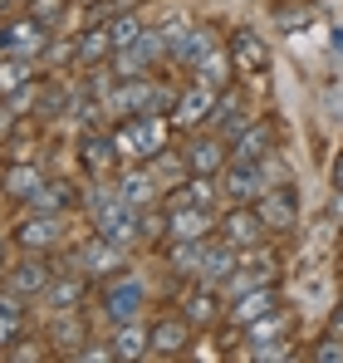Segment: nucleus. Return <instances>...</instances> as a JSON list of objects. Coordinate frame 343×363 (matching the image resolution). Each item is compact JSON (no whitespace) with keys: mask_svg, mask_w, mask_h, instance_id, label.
<instances>
[{"mask_svg":"<svg viewBox=\"0 0 343 363\" xmlns=\"http://www.w3.org/2000/svg\"><path fill=\"white\" fill-rule=\"evenodd\" d=\"M0 255H5V245H0Z\"/></svg>","mask_w":343,"mask_h":363,"instance_id":"a19ab883","label":"nucleus"},{"mask_svg":"<svg viewBox=\"0 0 343 363\" xmlns=\"http://www.w3.org/2000/svg\"><path fill=\"white\" fill-rule=\"evenodd\" d=\"M211 50H216V35H211L206 25H191V30H186V40L176 45V55H172V60H176V64H186V69H196V64L206 60Z\"/></svg>","mask_w":343,"mask_h":363,"instance_id":"a878e982","label":"nucleus"},{"mask_svg":"<svg viewBox=\"0 0 343 363\" xmlns=\"http://www.w3.org/2000/svg\"><path fill=\"white\" fill-rule=\"evenodd\" d=\"M84 295H89V275L79 270V275H64V280H55V285L45 290V304H50L55 314H74V309L84 304Z\"/></svg>","mask_w":343,"mask_h":363,"instance_id":"a211bd4d","label":"nucleus"},{"mask_svg":"<svg viewBox=\"0 0 343 363\" xmlns=\"http://www.w3.org/2000/svg\"><path fill=\"white\" fill-rule=\"evenodd\" d=\"M167 260H172V270H176V275H201V260H206V241H172Z\"/></svg>","mask_w":343,"mask_h":363,"instance_id":"cd10ccee","label":"nucleus"},{"mask_svg":"<svg viewBox=\"0 0 343 363\" xmlns=\"http://www.w3.org/2000/svg\"><path fill=\"white\" fill-rule=\"evenodd\" d=\"M79 270L84 275H99V280H113L118 270H123V245H113V241H103L99 231H94V241L89 245H79Z\"/></svg>","mask_w":343,"mask_h":363,"instance_id":"1a4fd4ad","label":"nucleus"},{"mask_svg":"<svg viewBox=\"0 0 343 363\" xmlns=\"http://www.w3.org/2000/svg\"><path fill=\"white\" fill-rule=\"evenodd\" d=\"M255 211H260V221H265L270 236H289V231L299 226V201H294L289 186H280V191H260Z\"/></svg>","mask_w":343,"mask_h":363,"instance_id":"39448f33","label":"nucleus"},{"mask_svg":"<svg viewBox=\"0 0 343 363\" xmlns=\"http://www.w3.org/2000/svg\"><path fill=\"white\" fill-rule=\"evenodd\" d=\"M79 157H84V167L94 172V177H103L108 167H113V138H103V133H84L79 138Z\"/></svg>","mask_w":343,"mask_h":363,"instance_id":"5701e85b","label":"nucleus"},{"mask_svg":"<svg viewBox=\"0 0 343 363\" xmlns=\"http://www.w3.org/2000/svg\"><path fill=\"white\" fill-rule=\"evenodd\" d=\"M64 10H69V0H30V5H25V15L40 20L45 30H59V25H64Z\"/></svg>","mask_w":343,"mask_h":363,"instance_id":"2f4dec72","label":"nucleus"},{"mask_svg":"<svg viewBox=\"0 0 343 363\" xmlns=\"http://www.w3.org/2000/svg\"><path fill=\"white\" fill-rule=\"evenodd\" d=\"M50 339L69 349L74 339H84V329H79V319H69V314H59V324H55V329H50Z\"/></svg>","mask_w":343,"mask_h":363,"instance_id":"e433bc0d","label":"nucleus"},{"mask_svg":"<svg viewBox=\"0 0 343 363\" xmlns=\"http://www.w3.org/2000/svg\"><path fill=\"white\" fill-rule=\"evenodd\" d=\"M186 344H191V319L186 314H162L152 324V354L147 359H176V354H186Z\"/></svg>","mask_w":343,"mask_h":363,"instance_id":"423d86ee","label":"nucleus"},{"mask_svg":"<svg viewBox=\"0 0 343 363\" xmlns=\"http://www.w3.org/2000/svg\"><path fill=\"white\" fill-rule=\"evenodd\" d=\"M59 236H64V226H59V216H50V211L15 226V245H25V250H50V245H59Z\"/></svg>","mask_w":343,"mask_h":363,"instance_id":"4468645a","label":"nucleus"},{"mask_svg":"<svg viewBox=\"0 0 343 363\" xmlns=\"http://www.w3.org/2000/svg\"><path fill=\"white\" fill-rule=\"evenodd\" d=\"M108 35H113V45L123 50V45H133V40L142 35V20H137V15H118L113 25H108Z\"/></svg>","mask_w":343,"mask_h":363,"instance_id":"72a5a7b5","label":"nucleus"},{"mask_svg":"<svg viewBox=\"0 0 343 363\" xmlns=\"http://www.w3.org/2000/svg\"><path fill=\"white\" fill-rule=\"evenodd\" d=\"M181 162H186V172H221L226 167V147L216 143V138H191L186 147H181Z\"/></svg>","mask_w":343,"mask_h":363,"instance_id":"dca6fc26","label":"nucleus"},{"mask_svg":"<svg viewBox=\"0 0 343 363\" xmlns=\"http://www.w3.org/2000/svg\"><path fill=\"white\" fill-rule=\"evenodd\" d=\"M260 191H270L265 186V177H260V162H230L226 167V196L230 201H245V206H255L260 201Z\"/></svg>","mask_w":343,"mask_h":363,"instance_id":"9b49d317","label":"nucleus"},{"mask_svg":"<svg viewBox=\"0 0 343 363\" xmlns=\"http://www.w3.org/2000/svg\"><path fill=\"white\" fill-rule=\"evenodd\" d=\"M275 309V290L270 285H255V290H245V295H235V304H230V324H255L260 314H270Z\"/></svg>","mask_w":343,"mask_h":363,"instance_id":"412c9836","label":"nucleus"},{"mask_svg":"<svg viewBox=\"0 0 343 363\" xmlns=\"http://www.w3.org/2000/svg\"><path fill=\"white\" fill-rule=\"evenodd\" d=\"M50 285H55V265H45V260H25L10 270V290H20V295H45Z\"/></svg>","mask_w":343,"mask_h":363,"instance_id":"4be33fe9","label":"nucleus"},{"mask_svg":"<svg viewBox=\"0 0 343 363\" xmlns=\"http://www.w3.org/2000/svg\"><path fill=\"white\" fill-rule=\"evenodd\" d=\"M142 300H147V290L128 275V280H108V290H103V314L113 319V324H128V319H137V309H142Z\"/></svg>","mask_w":343,"mask_h":363,"instance_id":"6e6552de","label":"nucleus"},{"mask_svg":"<svg viewBox=\"0 0 343 363\" xmlns=\"http://www.w3.org/2000/svg\"><path fill=\"white\" fill-rule=\"evenodd\" d=\"M0 186H5V196H15V201H30V196L45 186V172H40L35 162H10V167L0 172Z\"/></svg>","mask_w":343,"mask_h":363,"instance_id":"aec40b11","label":"nucleus"},{"mask_svg":"<svg viewBox=\"0 0 343 363\" xmlns=\"http://www.w3.org/2000/svg\"><path fill=\"white\" fill-rule=\"evenodd\" d=\"M216 226L211 206H167V236L172 241H206Z\"/></svg>","mask_w":343,"mask_h":363,"instance_id":"9d476101","label":"nucleus"},{"mask_svg":"<svg viewBox=\"0 0 343 363\" xmlns=\"http://www.w3.org/2000/svg\"><path fill=\"white\" fill-rule=\"evenodd\" d=\"M30 206H40V211L59 216V211H69V206H74V186H64V182H45V186L30 196Z\"/></svg>","mask_w":343,"mask_h":363,"instance_id":"c85d7f7f","label":"nucleus"},{"mask_svg":"<svg viewBox=\"0 0 343 363\" xmlns=\"http://www.w3.org/2000/svg\"><path fill=\"white\" fill-rule=\"evenodd\" d=\"M152 354V329H142L137 319H128V324H118L113 334V359L118 363H137Z\"/></svg>","mask_w":343,"mask_h":363,"instance_id":"2eb2a0df","label":"nucleus"},{"mask_svg":"<svg viewBox=\"0 0 343 363\" xmlns=\"http://www.w3.org/2000/svg\"><path fill=\"white\" fill-rule=\"evenodd\" d=\"M50 50V30L30 15L20 20H0V55H15V60H35Z\"/></svg>","mask_w":343,"mask_h":363,"instance_id":"7ed1b4c3","label":"nucleus"},{"mask_svg":"<svg viewBox=\"0 0 343 363\" xmlns=\"http://www.w3.org/2000/svg\"><path fill=\"white\" fill-rule=\"evenodd\" d=\"M265 236H270V231H265L260 211H255V206H245V201H235L226 216H221V241L235 245V250H255Z\"/></svg>","mask_w":343,"mask_h":363,"instance_id":"20e7f679","label":"nucleus"},{"mask_svg":"<svg viewBox=\"0 0 343 363\" xmlns=\"http://www.w3.org/2000/svg\"><path fill=\"white\" fill-rule=\"evenodd\" d=\"M118 196L147 211V206L157 201V177H152V167H128V172L118 177Z\"/></svg>","mask_w":343,"mask_h":363,"instance_id":"6ab92c4d","label":"nucleus"},{"mask_svg":"<svg viewBox=\"0 0 343 363\" xmlns=\"http://www.w3.org/2000/svg\"><path fill=\"white\" fill-rule=\"evenodd\" d=\"M275 138H280L275 123H250V128L235 138V157H240V162H260V157L275 152Z\"/></svg>","mask_w":343,"mask_h":363,"instance_id":"f3484780","label":"nucleus"},{"mask_svg":"<svg viewBox=\"0 0 343 363\" xmlns=\"http://www.w3.org/2000/svg\"><path fill=\"white\" fill-rule=\"evenodd\" d=\"M196 84H206L211 94H226V84H230V55L211 50L206 60L196 64Z\"/></svg>","mask_w":343,"mask_h":363,"instance_id":"bb28decb","label":"nucleus"},{"mask_svg":"<svg viewBox=\"0 0 343 363\" xmlns=\"http://www.w3.org/2000/svg\"><path fill=\"white\" fill-rule=\"evenodd\" d=\"M5 108H10L15 118H20V113H30V108H40V84H35V79H30V84H20V89L5 99Z\"/></svg>","mask_w":343,"mask_h":363,"instance_id":"473e14b6","label":"nucleus"},{"mask_svg":"<svg viewBox=\"0 0 343 363\" xmlns=\"http://www.w3.org/2000/svg\"><path fill=\"white\" fill-rule=\"evenodd\" d=\"M162 55H167V45H162V25H152V30H142L133 45L113 50V74H118V79H142Z\"/></svg>","mask_w":343,"mask_h":363,"instance_id":"f03ea898","label":"nucleus"},{"mask_svg":"<svg viewBox=\"0 0 343 363\" xmlns=\"http://www.w3.org/2000/svg\"><path fill=\"white\" fill-rule=\"evenodd\" d=\"M275 15H280V25H285V30H299V25H309V15H314V10H309L304 0H285Z\"/></svg>","mask_w":343,"mask_h":363,"instance_id":"f704fd0d","label":"nucleus"},{"mask_svg":"<svg viewBox=\"0 0 343 363\" xmlns=\"http://www.w3.org/2000/svg\"><path fill=\"white\" fill-rule=\"evenodd\" d=\"M113 35H108V25H94V30H84L79 40H74V60H79V69H99V64L113 60Z\"/></svg>","mask_w":343,"mask_h":363,"instance_id":"f8f14e48","label":"nucleus"},{"mask_svg":"<svg viewBox=\"0 0 343 363\" xmlns=\"http://www.w3.org/2000/svg\"><path fill=\"white\" fill-rule=\"evenodd\" d=\"M235 260H240V250L235 245H206V260H201V285H221V280H230V270H235Z\"/></svg>","mask_w":343,"mask_h":363,"instance_id":"b1692460","label":"nucleus"},{"mask_svg":"<svg viewBox=\"0 0 343 363\" xmlns=\"http://www.w3.org/2000/svg\"><path fill=\"white\" fill-rule=\"evenodd\" d=\"M334 186L343 191V152H339V162H334Z\"/></svg>","mask_w":343,"mask_h":363,"instance_id":"58836bf2","label":"nucleus"},{"mask_svg":"<svg viewBox=\"0 0 343 363\" xmlns=\"http://www.w3.org/2000/svg\"><path fill=\"white\" fill-rule=\"evenodd\" d=\"M79 359H89V363H103V359H113V344L103 349V344H94V349H79Z\"/></svg>","mask_w":343,"mask_h":363,"instance_id":"4c0bfd02","label":"nucleus"},{"mask_svg":"<svg viewBox=\"0 0 343 363\" xmlns=\"http://www.w3.org/2000/svg\"><path fill=\"white\" fill-rule=\"evenodd\" d=\"M211 108H216V94H211L206 84H196V89L176 94V108H172V118L181 123V128H196V123H211Z\"/></svg>","mask_w":343,"mask_h":363,"instance_id":"ddd939ff","label":"nucleus"},{"mask_svg":"<svg viewBox=\"0 0 343 363\" xmlns=\"http://www.w3.org/2000/svg\"><path fill=\"white\" fill-rule=\"evenodd\" d=\"M20 329H25V295L10 290V295H0V349L20 344Z\"/></svg>","mask_w":343,"mask_h":363,"instance_id":"393cba45","label":"nucleus"},{"mask_svg":"<svg viewBox=\"0 0 343 363\" xmlns=\"http://www.w3.org/2000/svg\"><path fill=\"white\" fill-rule=\"evenodd\" d=\"M35 79V69H30V60H15V55H5L0 60V99H10L20 84H30Z\"/></svg>","mask_w":343,"mask_h":363,"instance_id":"7c9ffc66","label":"nucleus"},{"mask_svg":"<svg viewBox=\"0 0 343 363\" xmlns=\"http://www.w3.org/2000/svg\"><path fill=\"white\" fill-rule=\"evenodd\" d=\"M186 319H191V324H216V319H221V304H216V295H211V285L191 290V300H186Z\"/></svg>","mask_w":343,"mask_h":363,"instance_id":"c756f323","label":"nucleus"},{"mask_svg":"<svg viewBox=\"0 0 343 363\" xmlns=\"http://www.w3.org/2000/svg\"><path fill=\"white\" fill-rule=\"evenodd\" d=\"M226 55L235 69H245V74H265L270 69V45L255 35V30H230V45H226Z\"/></svg>","mask_w":343,"mask_h":363,"instance_id":"0eeeda50","label":"nucleus"},{"mask_svg":"<svg viewBox=\"0 0 343 363\" xmlns=\"http://www.w3.org/2000/svg\"><path fill=\"white\" fill-rule=\"evenodd\" d=\"M89 211H94V231L113 245H128L142 236V206L123 201L118 191H94L89 196Z\"/></svg>","mask_w":343,"mask_h":363,"instance_id":"f257e3e1","label":"nucleus"},{"mask_svg":"<svg viewBox=\"0 0 343 363\" xmlns=\"http://www.w3.org/2000/svg\"><path fill=\"white\" fill-rule=\"evenodd\" d=\"M309 359H314V363H343V339H339V334H329L324 344H314Z\"/></svg>","mask_w":343,"mask_h":363,"instance_id":"c9c22d12","label":"nucleus"},{"mask_svg":"<svg viewBox=\"0 0 343 363\" xmlns=\"http://www.w3.org/2000/svg\"><path fill=\"white\" fill-rule=\"evenodd\" d=\"M15 5H30V0H15Z\"/></svg>","mask_w":343,"mask_h":363,"instance_id":"ea45409f","label":"nucleus"}]
</instances>
